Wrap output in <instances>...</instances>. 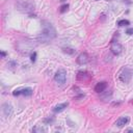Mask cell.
<instances>
[{
  "mask_svg": "<svg viewBox=\"0 0 133 133\" xmlns=\"http://www.w3.org/2000/svg\"><path fill=\"white\" fill-rule=\"evenodd\" d=\"M96 1H97V0H96Z\"/></svg>",
  "mask_w": 133,
  "mask_h": 133,
  "instance_id": "obj_23",
  "label": "cell"
},
{
  "mask_svg": "<svg viewBox=\"0 0 133 133\" xmlns=\"http://www.w3.org/2000/svg\"><path fill=\"white\" fill-rule=\"evenodd\" d=\"M59 1H60V2H64V1H66V0H59Z\"/></svg>",
  "mask_w": 133,
  "mask_h": 133,
  "instance_id": "obj_22",
  "label": "cell"
},
{
  "mask_svg": "<svg viewBox=\"0 0 133 133\" xmlns=\"http://www.w3.org/2000/svg\"><path fill=\"white\" fill-rule=\"evenodd\" d=\"M89 78H90V75L87 72L79 71L78 73H77V79H78L79 81H87Z\"/></svg>",
  "mask_w": 133,
  "mask_h": 133,
  "instance_id": "obj_11",
  "label": "cell"
},
{
  "mask_svg": "<svg viewBox=\"0 0 133 133\" xmlns=\"http://www.w3.org/2000/svg\"><path fill=\"white\" fill-rule=\"evenodd\" d=\"M68 10H69V4H65V5H61V6H60L59 12H60L61 14H64V13H66Z\"/></svg>",
  "mask_w": 133,
  "mask_h": 133,
  "instance_id": "obj_15",
  "label": "cell"
},
{
  "mask_svg": "<svg viewBox=\"0 0 133 133\" xmlns=\"http://www.w3.org/2000/svg\"><path fill=\"white\" fill-rule=\"evenodd\" d=\"M45 131H46V129L42 128V127H39V126H37V127H34L32 129V132H45Z\"/></svg>",
  "mask_w": 133,
  "mask_h": 133,
  "instance_id": "obj_16",
  "label": "cell"
},
{
  "mask_svg": "<svg viewBox=\"0 0 133 133\" xmlns=\"http://www.w3.org/2000/svg\"><path fill=\"white\" fill-rule=\"evenodd\" d=\"M30 59H31L32 62H36V60H37V52H36V51H33V52L31 53V55H30Z\"/></svg>",
  "mask_w": 133,
  "mask_h": 133,
  "instance_id": "obj_18",
  "label": "cell"
},
{
  "mask_svg": "<svg viewBox=\"0 0 133 133\" xmlns=\"http://www.w3.org/2000/svg\"><path fill=\"white\" fill-rule=\"evenodd\" d=\"M107 87V82L106 81H101V82H98L96 86H95V92L98 94H101L103 93L105 89Z\"/></svg>",
  "mask_w": 133,
  "mask_h": 133,
  "instance_id": "obj_9",
  "label": "cell"
},
{
  "mask_svg": "<svg viewBox=\"0 0 133 133\" xmlns=\"http://www.w3.org/2000/svg\"><path fill=\"white\" fill-rule=\"evenodd\" d=\"M18 66V64L16 61H10L9 64H8V67L10 68V69H14V68H16Z\"/></svg>",
  "mask_w": 133,
  "mask_h": 133,
  "instance_id": "obj_17",
  "label": "cell"
},
{
  "mask_svg": "<svg viewBox=\"0 0 133 133\" xmlns=\"http://www.w3.org/2000/svg\"><path fill=\"white\" fill-rule=\"evenodd\" d=\"M126 33L129 34V36H132V34H133V27H131V28H128L127 30H126Z\"/></svg>",
  "mask_w": 133,
  "mask_h": 133,
  "instance_id": "obj_19",
  "label": "cell"
},
{
  "mask_svg": "<svg viewBox=\"0 0 133 133\" xmlns=\"http://www.w3.org/2000/svg\"><path fill=\"white\" fill-rule=\"evenodd\" d=\"M62 51H64L65 53H68V54H74L75 53V50L72 48H62Z\"/></svg>",
  "mask_w": 133,
  "mask_h": 133,
  "instance_id": "obj_14",
  "label": "cell"
},
{
  "mask_svg": "<svg viewBox=\"0 0 133 133\" xmlns=\"http://www.w3.org/2000/svg\"><path fill=\"white\" fill-rule=\"evenodd\" d=\"M130 24V22L128 20H120L117 22V25L118 26H127V25H129Z\"/></svg>",
  "mask_w": 133,
  "mask_h": 133,
  "instance_id": "obj_13",
  "label": "cell"
},
{
  "mask_svg": "<svg viewBox=\"0 0 133 133\" xmlns=\"http://www.w3.org/2000/svg\"><path fill=\"white\" fill-rule=\"evenodd\" d=\"M68 106H69V103H68V102L57 104L56 106L53 108V111H54V112H61V111H64Z\"/></svg>",
  "mask_w": 133,
  "mask_h": 133,
  "instance_id": "obj_12",
  "label": "cell"
},
{
  "mask_svg": "<svg viewBox=\"0 0 133 133\" xmlns=\"http://www.w3.org/2000/svg\"><path fill=\"white\" fill-rule=\"evenodd\" d=\"M88 60H89V56L87 55V53H81L78 57L76 58V61H77V64L78 65H85V64H87L88 62Z\"/></svg>",
  "mask_w": 133,
  "mask_h": 133,
  "instance_id": "obj_7",
  "label": "cell"
},
{
  "mask_svg": "<svg viewBox=\"0 0 133 133\" xmlns=\"http://www.w3.org/2000/svg\"><path fill=\"white\" fill-rule=\"evenodd\" d=\"M16 8L20 12L29 14L34 10V2L31 0H18L16 2Z\"/></svg>",
  "mask_w": 133,
  "mask_h": 133,
  "instance_id": "obj_2",
  "label": "cell"
},
{
  "mask_svg": "<svg viewBox=\"0 0 133 133\" xmlns=\"http://www.w3.org/2000/svg\"><path fill=\"white\" fill-rule=\"evenodd\" d=\"M132 78H133V70L130 68L125 67L121 70V72L118 73V79L123 83L130 82Z\"/></svg>",
  "mask_w": 133,
  "mask_h": 133,
  "instance_id": "obj_3",
  "label": "cell"
},
{
  "mask_svg": "<svg viewBox=\"0 0 133 133\" xmlns=\"http://www.w3.org/2000/svg\"><path fill=\"white\" fill-rule=\"evenodd\" d=\"M129 121H130L129 116H121L120 118H117V120H116L114 125L118 128H122V127H124L125 125H127L129 123Z\"/></svg>",
  "mask_w": 133,
  "mask_h": 133,
  "instance_id": "obj_8",
  "label": "cell"
},
{
  "mask_svg": "<svg viewBox=\"0 0 133 133\" xmlns=\"http://www.w3.org/2000/svg\"><path fill=\"white\" fill-rule=\"evenodd\" d=\"M56 38V29L48 21H42V31L39 34L38 40L42 43H48Z\"/></svg>",
  "mask_w": 133,
  "mask_h": 133,
  "instance_id": "obj_1",
  "label": "cell"
},
{
  "mask_svg": "<svg viewBox=\"0 0 133 133\" xmlns=\"http://www.w3.org/2000/svg\"><path fill=\"white\" fill-rule=\"evenodd\" d=\"M54 80L56 81L59 85L65 84L67 81V72L65 69H59L54 75Z\"/></svg>",
  "mask_w": 133,
  "mask_h": 133,
  "instance_id": "obj_4",
  "label": "cell"
},
{
  "mask_svg": "<svg viewBox=\"0 0 133 133\" xmlns=\"http://www.w3.org/2000/svg\"><path fill=\"white\" fill-rule=\"evenodd\" d=\"M126 132H133V129H127Z\"/></svg>",
  "mask_w": 133,
  "mask_h": 133,
  "instance_id": "obj_21",
  "label": "cell"
},
{
  "mask_svg": "<svg viewBox=\"0 0 133 133\" xmlns=\"http://www.w3.org/2000/svg\"><path fill=\"white\" fill-rule=\"evenodd\" d=\"M110 50L114 55H120L122 53V51H123V47H122V45L120 43H118V42L112 41V42H111V44H110Z\"/></svg>",
  "mask_w": 133,
  "mask_h": 133,
  "instance_id": "obj_6",
  "label": "cell"
},
{
  "mask_svg": "<svg viewBox=\"0 0 133 133\" xmlns=\"http://www.w3.org/2000/svg\"><path fill=\"white\" fill-rule=\"evenodd\" d=\"M33 93L32 88L30 87H24V88H18V89H15L13 92V95L14 96H20V95H23L25 97H29L31 96Z\"/></svg>",
  "mask_w": 133,
  "mask_h": 133,
  "instance_id": "obj_5",
  "label": "cell"
},
{
  "mask_svg": "<svg viewBox=\"0 0 133 133\" xmlns=\"http://www.w3.org/2000/svg\"><path fill=\"white\" fill-rule=\"evenodd\" d=\"M2 111H3V114L6 117H9L13 113V106H12L11 104H9V103H4L2 105Z\"/></svg>",
  "mask_w": 133,
  "mask_h": 133,
  "instance_id": "obj_10",
  "label": "cell"
},
{
  "mask_svg": "<svg viewBox=\"0 0 133 133\" xmlns=\"http://www.w3.org/2000/svg\"><path fill=\"white\" fill-rule=\"evenodd\" d=\"M5 56H6V53H5L4 51H1V57H2V58H4Z\"/></svg>",
  "mask_w": 133,
  "mask_h": 133,
  "instance_id": "obj_20",
  "label": "cell"
}]
</instances>
